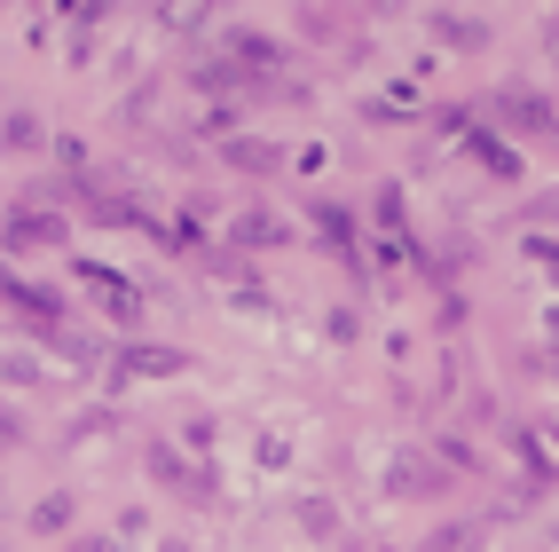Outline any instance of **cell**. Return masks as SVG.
I'll return each mask as SVG.
<instances>
[{"label": "cell", "mask_w": 559, "mask_h": 552, "mask_svg": "<svg viewBox=\"0 0 559 552\" xmlns=\"http://www.w3.org/2000/svg\"><path fill=\"white\" fill-rule=\"evenodd\" d=\"M0 301H9V308H24L32 324H56V316H63V301H56V292L24 284V277H0Z\"/></svg>", "instance_id": "obj_1"}, {"label": "cell", "mask_w": 559, "mask_h": 552, "mask_svg": "<svg viewBox=\"0 0 559 552\" xmlns=\"http://www.w3.org/2000/svg\"><path fill=\"white\" fill-rule=\"evenodd\" d=\"M80 277H87V292H103V308L119 316V324H134V292L119 284V269H103V261H80Z\"/></svg>", "instance_id": "obj_2"}, {"label": "cell", "mask_w": 559, "mask_h": 552, "mask_svg": "<svg viewBox=\"0 0 559 552\" xmlns=\"http://www.w3.org/2000/svg\"><path fill=\"white\" fill-rule=\"evenodd\" d=\"M119 372L127 379H174V372H190V355H174V348H127Z\"/></svg>", "instance_id": "obj_3"}, {"label": "cell", "mask_w": 559, "mask_h": 552, "mask_svg": "<svg viewBox=\"0 0 559 552\" xmlns=\"http://www.w3.org/2000/svg\"><path fill=\"white\" fill-rule=\"evenodd\" d=\"M316 237L340 252V261H355V230H347V213H340V205H316Z\"/></svg>", "instance_id": "obj_4"}, {"label": "cell", "mask_w": 559, "mask_h": 552, "mask_svg": "<svg viewBox=\"0 0 559 552\" xmlns=\"http://www.w3.org/2000/svg\"><path fill=\"white\" fill-rule=\"evenodd\" d=\"M497 110H504V119H520V127H528V134H544V127H551V110H544L536 95H504Z\"/></svg>", "instance_id": "obj_5"}, {"label": "cell", "mask_w": 559, "mask_h": 552, "mask_svg": "<svg viewBox=\"0 0 559 552\" xmlns=\"http://www.w3.org/2000/svg\"><path fill=\"white\" fill-rule=\"evenodd\" d=\"M300 529H308V537H340V513H331L323 497H308V505H300Z\"/></svg>", "instance_id": "obj_6"}, {"label": "cell", "mask_w": 559, "mask_h": 552, "mask_svg": "<svg viewBox=\"0 0 559 552\" xmlns=\"http://www.w3.org/2000/svg\"><path fill=\"white\" fill-rule=\"evenodd\" d=\"M158 16L166 24H198V16H213V0H158Z\"/></svg>", "instance_id": "obj_7"}, {"label": "cell", "mask_w": 559, "mask_h": 552, "mask_svg": "<svg viewBox=\"0 0 559 552\" xmlns=\"http://www.w3.org/2000/svg\"><path fill=\"white\" fill-rule=\"evenodd\" d=\"M229 158H237V166H260V174L276 166V151H269V142H229Z\"/></svg>", "instance_id": "obj_8"}, {"label": "cell", "mask_w": 559, "mask_h": 552, "mask_svg": "<svg viewBox=\"0 0 559 552\" xmlns=\"http://www.w3.org/2000/svg\"><path fill=\"white\" fill-rule=\"evenodd\" d=\"M63 521H71V497H48L40 513H32V529H63Z\"/></svg>", "instance_id": "obj_9"}, {"label": "cell", "mask_w": 559, "mask_h": 552, "mask_svg": "<svg viewBox=\"0 0 559 552\" xmlns=\"http://www.w3.org/2000/svg\"><path fill=\"white\" fill-rule=\"evenodd\" d=\"M9 237H16V245H48V237H56V221H16Z\"/></svg>", "instance_id": "obj_10"}]
</instances>
